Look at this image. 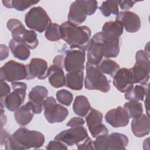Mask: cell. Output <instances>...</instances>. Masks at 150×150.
Here are the masks:
<instances>
[{
	"label": "cell",
	"mask_w": 150,
	"mask_h": 150,
	"mask_svg": "<svg viewBox=\"0 0 150 150\" xmlns=\"http://www.w3.org/2000/svg\"><path fill=\"white\" fill-rule=\"evenodd\" d=\"M1 144L6 150H25L38 149L45 143L44 135L38 131L29 130L25 127L16 129L12 135L1 128Z\"/></svg>",
	"instance_id": "obj_1"
},
{
	"label": "cell",
	"mask_w": 150,
	"mask_h": 150,
	"mask_svg": "<svg viewBox=\"0 0 150 150\" xmlns=\"http://www.w3.org/2000/svg\"><path fill=\"white\" fill-rule=\"evenodd\" d=\"M87 62L98 65L103 57H116L120 53L119 38L103 32L96 33L90 39L87 48Z\"/></svg>",
	"instance_id": "obj_2"
},
{
	"label": "cell",
	"mask_w": 150,
	"mask_h": 150,
	"mask_svg": "<svg viewBox=\"0 0 150 150\" xmlns=\"http://www.w3.org/2000/svg\"><path fill=\"white\" fill-rule=\"evenodd\" d=\"M62 39L71 49L77 48L86 51L91 39V32L87 26H79L69 21L61 25Z\"/></svg>",
	"instance_id": "obj_3"
},
{
	"label": "cell",
	"mask_w": 150,
	"mask_h": 150,
	"mask_svg": "<svg viewBox=\"0 0 150 150\" xmlns=\"http://www.w3.org/2000/svg\"><path fill=\"white\" fill-rule=\"evenodd\" d=\"M8 29L11 32L12 39L25 44L30 49H35L38 46V39L35 31L27 30L22 22L16 19H11L6 23Z\"/></svg>",
	"instance_id": "obj_4"
},
{
	"label": "cell",
	"mask_w": 150,
	"mask_h": 150,
	"mask_svg": "<svg viewBox=\"0 0 150 150\" xmlns=\"http://www.w3.org/2000/svg\"><path fill=\"white\" fill-rule=\"evenodd\" d=\"M97 8L96 1H75L70 6L67 21L79 25L86 21L87 15L94 14Z\"/></svg>",
	"instance_id": "obj_5"
},
{
	"label": "cell",
	"mask_w": 150,
	"mask_h": 150,
	"mask_svg": "<svg viewBox=\"0 0 150 150\" xmlns=\"http://www.w3.org/2000/svg\"><path fill=\"white\" fill-rule=\"evenodd\" d=\"M86 77L84 79V86L90 90H98L103 93L110 91V84L107 78L98 68L87 62L86 65Z\"/></svg>",
	"instance_id": "obj_6"
},
{
	"label": "cell",
	"mask_w": 150,
	"mask_h": 150,
	"mask_svg": "<svg viewBox=\"0 0 150 150\" xmlns=\"http://www.w3.org/2000/svg\"><path fill=\"white\" fill-rule=\"evenodd\" d=\"M25 23L30 29L42 33L47 29L52 22L43 8L36 6L32 8L25 14Z\"/></svg>",
	"instance_id": "obj_7"
},
{
	"label": "cell",
	"mask_w": 150,
	"mask_h": 150,
	"mask_svg": "<svg viewBox=\"0 0 150 150\" xmlns=\"http://www.w3.org/2000/svg\"><path fill=\"white\" fill-rule=\"evenodd\" d=\"M149 57L143 50H138L135 54L136 62L131 69L134 83L145 85L149 79Z\"/></svg>",
	"instance_id": "obj_8"
},
{
	"label": "cell",
	"mask_w": 150,
	"mask_h": 150,
	"mask_svg": "<svg viewBox=\"0 0 150 150\" xmlns=\"http://www.w3.org/2000/svg\"><path fill=\"white\" fill-rule=\"evenodd\" d=\"M128 137L121 133L114 132L110 135H100L93 142L96 150L125 149L128 144Z\"/></svg>",
	"instance_id": "obj_9"
},
{
	"label": "cell",
	"mask_w": 150,
	"mask_h": 150,
	"mask_svg": "<svg viewBox=\"0 0 150 150\" xmlns=\"http://www.w3.org/2000/svg\"><path fill=\"white\" fill-rule=\"evenodd\" d=\"M11 87L12 91L0 100L1 105L10 111H16L25 101L27 85L23 82L15 81L11 83Z\"/></svg>",
	"instance_id": "obj_10"
},
{
	"label": "cell",
	"mask_w": 150,
	"mask_h": 150,
	"mask_svg": "<svg viewBox=\"0 0 150 150\" xmlns=\"http://www.w3.org/2000/svg\"><path fill=\"white\" fill-rule=\"evenodd\" d=\"M43 109L45 118L50 124L62 122L66 120L69 114L68 110L57 103L53 97H48L46 98Z\"/></svg>",
	"instance_id": "obj_11"
},
{
	"label": "cell",
	"mask_w": 150,
	"mask_h": 150,
	"mask_svg": "<svg viewBox=\"0 0 150 150\" xmlns=\"http://www.w3.org/2000/svg\"><path fill=\"white\" fill-rule=\"evenodd\" d=\"M28 76L26 66L11 60L0 69V78L8 82H15L26 79Z\"/></svg>",
	"instance_id": "obj_12"
},
{
	"label": "cell",
	"mask_w": 150,
	"mask_h": 150,
	"mask_svg": "<svg viewBox=\"0 0 150 150\" xmlns=\"http://www.w3.org/2000/svg\"><path fill=\"white\" fill-rule=\"evenodd\" d=\"M88 137L87 131L83 126L71 127L64 130L56 135L55 140L64 143L69 146L78 145L84 141Z\"/></svg>",
	"instance_id": "obj_13"
},
{
	"label": "cell",
	"mask_w": 150,
	"mask_h": 150,
	"mask_svg": "<svg viewBox=\"0 0 150 150\" xmlns=\"http://www.w3.org/2000/svg\"><path fill=\"white\" fill-rule=\"evenodd\" d=\"M103 114L91 108L86 117V122L89 131L93 138L108 134V129L103 124Z\"/></svg>",
	"instance_id": "obj_14"
},
{
	"label": "cell",
	"mask_w": 150,
	"mask_h": 150,
	"mask_svg": "<svg viewBox=\"0 0 150 150\" xmlns=\"http://www.w3.org/2000/svg\"><path fill=\"white\" fill-rule=\"evenodd\" d=\"M86 60L85 51L81 50H66L64 68L66 71L83 70Z\"/></svg>",
	"instance_id": "obj_15"
},
{
	"label": "cell",
	"mask_w": 150,
	"mask_h": 150,
	"mask_svg": "<svg viewBox=\"0 0 150 150\" xmlns=\"http://www.w3.org/2000/svg\"><path fill=\"white\" fill-rule=\"evenodd\" d=\"M28 76L26 80L38 78L44 80L48 77L49 67L47 62L41 58H33L29 64H26Z\"/></svg>",
	"instance_id": "obj_16"
},
{
	"label": "cell",
	"mask_w": 150,
	"mask_h": 150,
	"mask_svg": "<svg viewBox=\"0 0 150 150\" xmlns=\"http://www.w3.org/2000/svg\"><path fill=\"white\" fill-rule=\"evenodd\" d=\"M105 120L112 127L120 128L128 124L129 118L124 107L118 106L107 111L105 115Z\"/></svg>",
	"instance_id": "obj_17"
},
{
	"label": "cell",
	"mask_w": 150,
	"mask_h": 150,
	"mask_svg": "<svg viewBox=\"0 0 150 150\" xmlns=\"http://www.w3.org/2000/svg\"><path fill=\"white\" fill-rule=\"evenodd\" d=\"M134 84L131 69H120L113 76V84L121 93L129 90L134 86Z\"/></svg>",
	"instance_id": "obj_18"
},
{
	"label": "cell",
	"mask_w": 150,
	"mask_h": 150,
	"mask_svg": "<svg viewBox=\"0 0 150 150\" xmlns=\"http://www.w3.org/2000/svg\"><path fill=\"white\" fill-rule=\"evenodd\" d=\"M115 20L120 21L126 31L129 33H135L141 28L140 18L133 12L121 11L118 13Z\"/></svg>",
	"instance_id": "obj_19"
},
{
	"label": "cell",
	"mask_w": 150,
	"mask_h": 150,
	"mask_svg": "<svg viewBox=\"0 0 150 150\" xmlns=\"http://www.w3.org/2000/svg\"><path fill=\"white\" fill-rule=\"evenodd\" d=\"M48 90L42 86H36L30 91L28 97L29 101L33 107L35 113L39 114L43 109V104L46 98L47 97Z\"/></svg>",
	"instance_id": "obj_20"
},
{
	"label": "cell",
	"mask_w": 150,
	"mask_h": 150,
	"mask_svg": "<svg viewBox=\"0 0 150 150\" xmlns=\"http://www.w3.org/2000/svg\"><path fill=\"white\" fill-rule=\"evenodd\" d=\"M131 130L133 134L138 138L148 135L150 131L149 116L142 113L139 117L133 118Z\"/></svg>",
	"instance_id": "obj_21"
},
{
	"label": "cell",
	"mask_w": 150,
	"mask_h": 150,
	"mask_svg": "<svg viewBox=\"0 0 150 150\" xmlns=\"http://www.w3.org/2000/svg\"><path fill=\"white\" fill-rule=\"evenodd\" d=\"M35 114L33 105L28 101L15 112L14 117L18 124L25 126L30 122Z\"/></svg>",
	"instance_id": "obj_22"
},
{
	"label": "cell",
	"mask_w": 150,
	"mask_h": 150,
	"mask_svg": "<svg viewBox=\"0 0 150 150\" xmlns=\"http://www.w3.org/2000/svg\"><path fill=\"white\" fill-rule=\"evenodd\" d=\"M49 82L54 88H60L65 86L66 77L63 69L54 64L49 67Z\"/></svg>",
	"instance_id": "obj_23"
},
{
	"label": "cell",
	"mask_w": 150,
	"mask_h": 150,
	"mask_svg": "<svg viewBox=\"0 0 150 150\" xmlns=\"http://www.w3.org/2000/svg\"><path fill=\"white\" fill-rule=\"evenodd\" d=\"M83 70L68 72L66 75L65 86L73 90H81L83 87Z\"/></svg>",
	"instance_id": "obj_24"
},
{
	"label": "cell",
	"mask_w": 150,
	"mask_h": 150,
	"mask_svg": "<svg viewBox=\"0 0 150 150\" xmlns=\"http://www.w3.org/2000/svg\"><path fill=\"white\" fill-rule=\"evenodd\" d=\"M9 47L13 56L19 60H26L30 56V49L22 42L12 39L9 42Z\"/></svg>",
	"instance_id": "obj_25"
},
{
	"label": "cell",
	"mask_w": 150,
	"mask_h": 150,
	"mask_svg": "<svg viewBox=\"0 0 150 150\" xmlns=\"http://www.w3.org/2000/svg\"><path fill=\"white\" fill-rule=\"evenodd\" d=\"M148 85H135L125 93L124 97L129 101H143L145 96L148 94Z\"/></svg>",
	"instance_id": "obj_26"
},
{
	"label": "cell",
	"mask_w": 150,
	"mask_h": 150,
	"mask_svg": "<svg viewBox=\"0 0 150 150\" xmlns=\"http://www.w3.org/2000/svg\"><path fill=\"white\" fill-rule=\"evenodd\" d=\"M91 108L90 102L86 96H78L75 98L73 110L76 114L80 117H86Z\"/></svg>",
	"instance_id": "obj_27"
},
{
	"label": "cell",
	"mask_w": 150,
	"mask_h": 150,
	"mask_svg": "<svg viewBox=\"0 0 150 150\" xmlns=\"http://www.w3.org/2000/svg\"><path fill=\"white\" fill-rule=\"evenodd\" d=\"M124 26L122 23L117 20L114 21L106 22L102 27L101 32L119 38L123 33Z\"/></svg>",
	"instance_id": "obj_28"
},
{
	"label": "cell",
	"mask_w": 150,
	"mask_h": 150,
	"mask_svg": "<svg viewBox=\"0 0 150 150\" xmlns=\"http://www.w3.org/2000/svg\"><path fill=\"white\" fill-rule=\"evenodd\" d=\"M2 2L7 8H14L18 11H23L30 6L39 2V1H21V0H4Z\"/></svg>",
	"instance_id": "obj_29"
},
{
	"label": "cell",
	"mask_w": 150,
	"mask_h": 150,
	"mask_svg": "<svg viewBox=\"0 0 150 150\" xmlns=\"http://www.w3.org/2000/svg\"><path fill=\"white\" fill-rule=\"evenodd\" d=\"M97 66L103 73L110 75L111 77H113L116 72L120 69L117 63L109 59L102 60Z\"/></svg>",
	"instance_id": "obj_30"
},
{
	"label": "cell",
	"mask_w": 150,
	"mask_h": 150,
	"mask_svg": "<svg viewBox=\"0 0 150 150\" xmlns=\"http://www.w3.org/2000/svg\"><path fill=\"white\" fill-rule=\"evenodd\" d=\"M99 9L102 15L105 17H108L111 15L117 16L119 13L118 1H103Z\"/></svg>",
	"instance_id": "obj_31"
},
{
	"label": "cell",
	"mask_w": 150,
	"mask_h": 150,
	"mask_svg": "<svg viewBox=\"0 0 150 150\" xmlns=\"http://www.w3.org/2000/svg\"><path fill=\"white\" fill-rule=\"evenodd\" d=\"M124 108L126 110L130 118H135L143 113V107L141 103L136 101H129L124 105Z\"/></svg>",
	"instance_id": "obj_32"
},
{
	"label": "cell",
	"mask_w": 150,
	"mask_h": 150,
	"mask_svg": "<svg viewBox=\"0 0 150 150\" xmlns=\"http://www.w3.org/2000/svg\"><path fill=\"white\" fill-rule=\"evenodd\" d=\"M45 36L46 39L52 42L57 41L62 39L60 25L56 23H52L45 31Z\"/></svg>",
	"instance_id": "obj_33"
},
{
	"label": "cell",
	"mask_w": 150,
	"mask_h": 150,
	"mask_svg": "<svg viewBox=\"0 0 150 150\" xmlns=\"http://www.w3.org/2000/svg\"><path fill=\"white\" fill-rule=\"evenodd\" d=\"M56 99L59 103L66 106H69L73 100V94L69 90L62 89L57 91L56 94Z\"/></svg>",
	"instance_id": "obj_34"
},
{
	"label": "cell",
	"mask_w": 150,
	"mask_h": 150,
	"mask_svg": "<svg viewBox=\"0 0 150 150\" xmlns=\"http://www.w3.org/2000/svg\"><path fill=\"white\" fill-rule=\"evenodd\" d=\"M46 149L47 150H56V149H63V150H67V146L64 143L57 141V140H53L50 141L47 146Z\"/></svg>",
	"instance_id": "obj_35"
},
{
	"label": "cell",
	"mask_w": 150,
	"mask_h": 150,
	"mask_svg": "<svg viewBox=\"0 0 150 150\" xmlns=\"http://www.w3.org/2000/svg\"><path fill=\"white\" fill-rule=\"evenodd\" d=\"M10 86L5 82V80H0V100H3L8 94L11 93Z\"/></svg>",
	"instance_id": "obj_36"
},
{
	"label": "cell",
	"mask_w": 150,
	"mask_h": 150,
	"mask_svg": "<svg viewBox=\"0 0 150 150\" xmlns=\"http://www.w3.org/2000/svg\"><path fill=\"white\" fill-rule=\"evenodd\" d=\"M77 149H81V150H84V149L93 150V149H94L93 142H92L91 138L89 137L82 143L77 145Z\"/></svg>",
	"instance_id": "obj_37"
},
{
	"label": "cell",
	"mask_w": 150,
	"mask_h": 150,
	"mask_svg": "<svg viewBox=\"0 0 150 150\" xmlns=\"http://www.w3.org/2000/svg\"><path fill=\"white\" fill-rule=\"evenodd\" d=\"M84 122H85L83 118L76 117L70 119L67 123L66 125L70 127H76L79 126H83Z\"/></svg>",
	"instance_id": "obj_38"
},
{
	"label": "cell",
	"mask_w": 150,
	"mask_h": 150,
	"mask_svg": "<svg viewBox=\"0 0 150 150\" xmlns=\"http://www.w3.org/2000/svg\"><path fill=\"white\" fill-rule=\"evenodd\" d=\"M136 2L134 1H118V4L122 10L129 9Z\"/></svg>",
	"instance_id": "obj_39"
},
{
	"label": "cell",
	"mask_w": 150,
	"mask_h": 150,
	"mask_svg": "<svg viewBox=\"0 0 150 150\" xmlns=\"http://www.w3.org/2000/svg\"><path fill=\"white\" fill-rule=\"evenodd\" d=\"M64 56L63 55H57L55 56L53 60V64L56 65L61 68L64 67Z\"/></svg>",
	"instance_id": "obj_40"
},
{
	"label": "cell",
	"mask_w": 150,
	"mask_h": 150,
	"mask_svg": "<svg viewBox=\"0 0 150 150\" xmlns=\"http://www.w3.org/2000/svg\"><path fill=\"white\" fill-rule=\"evenodd\" d=\"M0 49H1V52H0L1 59H0L2 61L8 57V56L9 55V49H8V47L6 45H4L3 44L1 45Z\"/></svg>",
	"instance_id": "obj_41"
}]
</instances>
